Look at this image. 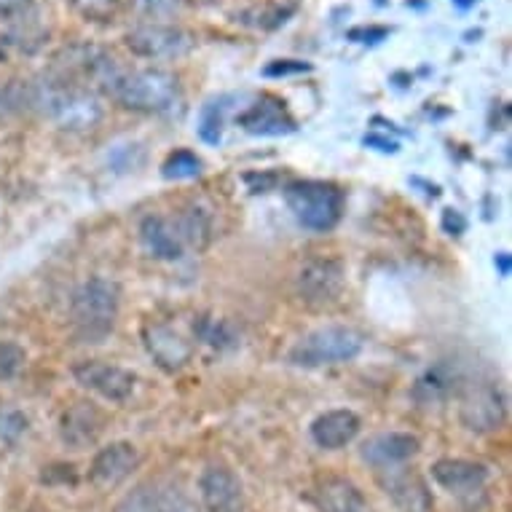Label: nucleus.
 Returning a JSON list of instances; mask_svg holds the SVG:
<instances>
[{"mask_svg": "<svg viewBox=\"0 0 512 512\" xmlns=\"http://www.w3.org/2000/svg\"><path fill=\"white\" fill-rule=\"evenodd\" d=\"M59 432H62V440H65L70 448L81 451V448H89V445L100 437L102 416L94 411L92 405L81 403L76 405V408H70V411L62 416V427H59Z\"/></svg>", "mask_w": 512, "mask_h": 512, "instance_id": "412c9836", "label": "nucleus"}, {"mask_svg": "<svg viewBox=\"0 0 512 512\" xmlns=\"http://www.w3.org/2000/svg\"><path fill=\"white\" fill-rule=\"evenodd\" d=\"M454 3L459 9H472V6H475V0H454Z\"/></svg>", "mask_w": 512, "mask_h": 512, "instance_id": "2f4dec72", "label": "nucleus"}, {"mask_svg": "<svg viewBox=\"0 0 512 512\" xmlns=\"http://www.w3.org/2000/svg\"><path fill=\"white\" fill-rule=\"evenodd\" d=\"M285 202L309 231H330L344 215V191L322 180H295L285 188Z\"/></svg>", "mask_w": 512, "mask_h": 512, "instance_id": "20e7f679", "label": "nucleus"}, {"mask_svg": "<svg viewBox=\"0 0 512 512\" xmlns=\"http://www.w3.org/2000/svg\"><path fill=\"white\" fill-rule=\"evenodd\" d=\"M199 496L207 512H242L244 486L234 470L223 464H210L199 478Z\"/></svg>", "mask_w": 512, "mask_h": 512, "instance_id": "1a4fd4ad", "label": "nucleus"}, {"mask_svg": "<svg viewBox=\"0 0 512 512\" xmlns=\"http://www.w3.org/2000/svg\"><path fill=\"white\" fill-rule=\"evenodd\" d=\"M0 59H3V51H0Z\"/></svg>", "mask_w": 512, "mask_h": 512, "instance_id": "f704fd0d", "label": "nucleus"}, {"mask_svg": "<svg viewBox=\"0 0 512 512\" xmlns=\"http://www.w3.org/2000/svg\"><path fill=\"white\" fill-rule=\"evenodd\" d=\"M494 266L499 269V274H502V277H510V252H496Z\"/></svg>", "mask_w": 512, "mask_h": 512, "instance_id": "7c9ffc66", "label": "nucleus"}, {"mask_svg": "<svg viewBox=\"0 0 512 512\" xmlns=\"http://www.w3.org/2000/svg\"><path fill=\"white\" fill-rule=\"evenodd\" d=\"M365 338L354 328L344 325H325L306 333L295 341V346L287 354V360L295 368H325V365H341L352 362L362 352Z\"/></svg>", "mask_w": 512, "mask_h": 512, "instance_id": "39448f33", "label": "nucleus"}, {"mask_svg": "<svg viewBox=\"0 0 512 512\" xmlns=\"http://www.w3.org/2000/svg\"><path fill=\"white\" fill-rule=\"evenodd\" d=\"M309 62H301V59H277L271 62L269 68L263 70V76L269 78H285V76H298V73H309Z\"/></svg>", "mask_w": 512, "mask_h": 512, "instance_id": "a878e982", "label": "nucleus"}, {"mask_svg": "<svg viewBox=\"0 0 512 512\" xmlns=\"http://www.w3.org/2000/svg\"><path fill=\"white\" fill-rule=\"evenodd\" d=\"M108 94L124 108L140 110V113H167L180 102V86L177 78L167 70H118Z\"/></svg>", "mask_w": 512, "mask_h": 512, "instance_id": "f257e3e1", "label": "nucleus"}, {"mask_svg": "<svg viewBox=\"0 0 512 512\" xmlns=\"http://www.w3.org/2000/svg\"><path fill=\"white\" fill-rule=\"evenodd\" d=\"M464 226H467V223H464L462 212H456V210H445L443 212V228L448 231V234L459 236L464 231Z\"/></svg>", "mask_w": 512, "mask_h": 512, "instance_id": "cd10ccee", "label": "nucleus"}, {"mask_svg": "<svg viewBox=\"0 0 512 512\" xmlns=\"http://www.w3.org/2000/svg\"><path fill=\"white\" fill-rule=\"evenodd\" d=\"M360 416L349 408H333V411L319 413L311 421V440L325 448V451H338L352 443L360 435Z\"/></svg>", "mask_w": 512, "mask_h": 512, "instance_id": "2eb2a0df", "label": "nucleus"}, {"mask_svg": "<svg viewBox=\"0 0 512 512\" xmlns=\"http://www.w3.org/2000/svg\"><path fill=\"white\" fill-rule=\"evenodd\" d=\"M421 451V440L411 432H381L362 443V459L378 470H392L400 464L411 462Z\"/></svg>", "mask_w": 512, "mask_h": 512, "instance_id": "ddd939ff", "label": "nucleus"}, {"mask_svg": "<svg viewBox=\"0 0 512 512\" xmlns=\"http://www.w3.org/2000/svg\"><path fill=\"white\" fill-rule=\"evenodd\" d=\"M140 459L143 456L137 451V445L116 440V443L105 445L94 454L92 467H89V480L100 488H116L118 483H124L140 467Z\"/></svg>", "mask_w": 512, "mask_h": 512, "instance_id": "9d476101", "label": "nucleus"}, {"mask_svg": "<svg viewBox=\"0 0 512 512\" xmlns=\"http://www.w3.org/2000/svg\"><path fill=\"white\" fill-rule=\"evenodd\" d=\"M365 145H370V148H378V151H384V153H395L397 151L395 140H387V137H378V135L365 137Z\"/></svg>", "mask_w": 512, "mask_h": 512, "instance_id": "c756f323", "label": "nucleus"}, {"mask_svg": "<svg viewBox=\"0 0 512 512\" xmlns=\"http://www.w3.org/2000/svg\"><path fill=\"white\" fill-rule=\"evenodd\" d=\"M35 105L68 132H89L102 121L97 94L76 84H43L35 92Z\"/></svg>", "mask_w": 512, "mask_h": 512, "instance_id": "7ed1b4c3", "label": "nucleus"}, {"mask_svg": "<svg viewBox=\"0 0 512 512\" xmlns=\"http://www.w3.org/2000/svg\"><path fill=\"white\" fill-rule=\"evenodd\" d=\"M432 480L448 494H475L488 480V467L470 459H440L432 464Z\"/></svg>", "mask_w": 512, "mask_h": 512, "instance_id": "dca6fc26", "label": "nucleus"}, {"mask_svg": "<svg viewBox=\"0 0 512 512\" xmlns=\"http://www.w3.org/2000/svg\"><path fill=\"white\" fill-rule=\"evenodd\" d=\"M73 376H76L81 387L94 392V395H100L108 403H124L126 397L135 392L137 384L135 373L100 360L78 362L76 368H73Z\"/></svg>", "mask_w": 512, "mask_h": 512, "instance_id": "0eeeda50", "label": "nucleus"}, {"mask_svg": "<svg viewBox=\"0 0 512 512\" xmlns=\"http://www.w3.org/2000/svg\"><path fill=\"white\" fill-rule=\"evenodd\" d=\"M239 126L244 132L250 135H261V137H279V135H290L295 132V121L290 118L282 102L277 100H261L250 105L239 116Z\"/></svg>", "mask_w": 512, "mask_h": 512, "instance_id": "f3484780", "label": "nucleus"}, {"mask_svg": "<svg viewBox=\"0 0 512 512\" xmlns=\"http://www.w3.org/2000/svg\"><path fill=\"white\" fill-rule=\"evenodd\" d=\"M145 349L164 370L183 368L191 360V346L177 336L169 325H148L145 328Z\"/></svg>", "mask_w": 512, "mask_h": 512, "instance_id": "6ab92c4d", "label": "nucleus"}, {"mask_svg": "<svg viewBox=\"0 0 512 512\" xmlns=\"http://www.w3.org/2000/svg\"><path fill=\"white\" fill-rule=\"evenodd\" d=\"M389 475L381 480V486L392 496V502L403 512H429L432 499H429L427 486L421 483L413 472H400L397 467L387 470Z\"/></svg>", "mask_w": 512, "mask_h": 512, "instance_id": "aec40b11", "label": "nucleus"}, {"mask_svg": "<svg viewBox=\"0 0 512 512\" xmlns=\"http://www.w3.org/2000/svg\"><path fill=\"white\" fill-rule=\"evenodd\" d=\"M175 3L177 0H140V6L148 14H169V11L175 9Z\"/></svg>", "mask_w": 512, "mask_h": 512, "instance_id": "c85d7f7f", "label": "nucleus"}, {"mask_svg": "<svg viewBox=\"0 0 512 512\" xmlns=\"http://www.w3.org/2000/svg\"><path fill=\"white\" fill-rule=\"evenodd\" d=\"M110 512H191V502L180 488L148 480L121 496Z\"/></svg>", "mask_w": 512, "mask_h": 512, "instance_id": "9b49d317", "label": "nucleus"}, {"mask_svg": "<svg viewBox=\"0 0 512 512\" xmlns=\"http://www.w3.org/2000/svg\"><path fill=\"white\" fill-rule=\"evenodd\" d=\"M376 3H384V0H376Z\"/></svg>", "mask_w": 512, "mask_h": 512, "instance_id": "72a5a7b5", "label": "nucleus"}, {"mask_svg": "<svg viewBox=\"0 0 512 512\" xmlns=\"http://www.w3.org/2000/svg\"><path fill=\"white\" fill-rule=\"evenodd\" d=\"M309 499L319 512H370L368 499L360 488L349 478H338V475L319 480L311 488Z\"/></svg>", "mask_w": 512, "mask_h": 512, "instance_id": "4468645a", "label": "nucleus"}, {"mask_svg": "<svg viewBox=\"0 0 512 512\" xmlns=\"http://www.w3.org/2000/svg\"><path fill=\"white\" fill-rule=\"evenodd\" d=\"M0 3H14V0H0Z\"/></svg>", "mask_w": 512, "mask_h": 512, "instance_id": "473e14b6", "label": "nucleus"}, {"mask_svg": "<svg viewBox=\"0 0 512 512\" xmlns=\"http://www.w3.org/2000/svg\"><path fill=\"white\" fill-rule=\"evenodd\" d=\"M161 175L167 180H194L202 175V159L194 151L169 153L167 161L161 164Z\"/></svg>", "mask_w": 512, "mask_h": 512, "instance_id": "5701e85b", "label": "nucleus"}, {"mask_svg": "<svg viewBox=\"0 0 512 512\" xmlns=\"http://www.w3.org/2000/svg\"><path fill=\"white\" fill-rule=\"evenodd\" d=\"M223 126H226V100L207 102L199 113V137L207 145L223 143Z\"/></svg>", "mask_w": 512, "mask_h": 512, "instance_id": "4be33fe9", "label": "nucleus"}, {"mask_svg": "<svg viewBox=\"0 0 512 512\" xmlns=\"http://www.w3.org/2000/svg\"><path fill=\"white\" fill-rule=\"evenodd\" d=\"M389 35L387 27H357V30H349V38L357 43H381Z\"/></svg>", "mask_w": 512, "mask_h": 512, "instance_id": "bb28decb", "label": "nucleus"}, {"mask_svg": "<svg viewBox=\"0 0 512 512\" xmlns=\"http://www.w3.org/2000/svg\"><path fill=\"white\" fill-rule=\"evenodd\" d=\"M25 349L14 341H0V381H9L25 368Z\"/></svg>", "mask_w": 512, "mask_h": 512, "instance_id": "393cba45", "label": "nucleus"}, {"mask_svg": "<svg viewBox=\"0 0 512 512\" xmlns=\"http://www.w3.org/2000/svg\"><path fill=\"white\" fill-rule=\"evenodd\" d=\"M27 432V416L17 408H0V443L14 445Z\"/></svg>", "mask_w": 512, "mask_h": 512, "instance_id": "b1692460", "label": "nucleus"}, {"mask_svg": "<svg viewBox=\"0 0 512 512\" xmlns=\"http://www.w3.org/2000/svg\"><path fill=\"white\" fill-rule=\"evenodd\" d=\"M140 242L156 261H180L183 252L188 250L180 220L164 218V215H148L140 223Z\"/></svg>", "mask_w": 512, "mask_h": 512, "instance_id": "f8f14e48", "label": "nucleus"}, {"mask_svg": "<svg viewBox=\"0 0 512 512\" xmlns=\"http://www.w3.org/2000/svg\"><path fill=\"white\" fill-rule=\"evenodd\" d=\"M459 419L470 432H494L507 419V400L494 384H475L464 392Z\"/></svg>", "mask_w": 512, "mask_h": 512, "instance_id": "423d86ee", "label": "nucleus"}, {"mask_svg": "<svg viewBox=\"0 0 512 512\" xmlns=\"http://www.w3.org/2000/svg\"><path fill=\"white\" fill-rule=\"evenodd\" d=\"M298 293L309 306H330L344 293V266L328 258H314L298 274Z\"/></svg>", "mask_w": 512, "mask_h": 512, "instance_id": "6e6552de", "label": "nucleus"}, {"mask_svg": "<svg viewBox=\"0 0 512 512\" xmlns=\"http://www.w3.org/2000/svg\"><path fill=\"white\" fill-rule=\"evenodd\" d=\"M121 309V290L110 279L94 277L78 287L70 303V317L84 341H100L113 330Z\"/></svg>", "mask_w": 512, "mask_h": 512, "instance_id": "f03ea898", "label": "nucleus"}, {"mask_svg": "<svg viewBox=\"0 0 512 512\" xmlns=\"http://www.w3.org/2000/svg\"><path fill=\"white\" fill-rule=\"evenodd\" d=\"M129 46L143 54V57H177L183 54L191 41L188 35L175 30V27H140L135 33H129Z\"/></svg>", "mask_w": 512, "mask_h": 512, "instance_id": "a211bd4d", "label": "nucleus"}]
</instances>
